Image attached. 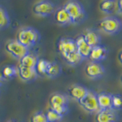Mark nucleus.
Listing matches in <instances>:
<instances>
[{"instance_id": "f257e3e1", "label": "nucleus", "mask_w": 122, "mask_h": 122, "mask_svg": "<svg viewBox=\"0 0 122 122\" xmlns=\"http://www.w3.org/2000/svg\"><path fill=\"white\" fill-rule=\"evenodd\" d=\"M16 40L25 47L30 49L39 43L41 34L32 27H23L18 31Z\"/></svg>"}, {"instance_id": "f03ea898", "label": "nucleus", "mask_w": 122, "mask_h": 122, "mask_svg": "<svg viewBox=\"0 0 122 122\" xmlns=\"http://www.w3.org/2000/svg\"><path fill=\"white\" fill-rule=\"evenodd\" d=\"M63 7L70 16L72 24H79L86 19V11L79 2L70 0L65 3Z\"/></svg>"}, {"instance_id": "7ed1b4c3", "label": "nucleus", "mask_w": 122, "mask_h": 122, "mask_svg": "<svg viewBox=\"0 0 122 122\" xmlns=\"http://www.w3.org/2000/svg\"><path fill=\"white\" fill-rule=\"evenodd\" d=\"M98 28L106 34H117L122 29V23L117 17L107 16L99 21Z\"/></svg>"}, {"instance_id": "20e7f679", "label": "nucleus", "mask_w": 122, "mask_h": 122, "mask_svg": "<svg viewBox=\"0 0 122 122\" xmlns=\"http://www.w3.org/2000/svg\"><path fill=\"white\" fill-rule=\"evenodd\" d=\"M33 12L39 17H47L56 11L55 4L48 0H41L34 3L33 5Z\"/></svg>"}, {"instance_id": "39448f33", "label": "nucleus", "mask_w": 122, "mask_h": 122, "mask_svg": "<svg viewBox=\"0 0 122 122\" xmlns=\"http://www.w3.org/2000/svg\"><path fill=\"white\" fill-rule=\"evenodd\" d=\"M79 103L84 110L89 113H98L100 111L98 104L97 94L94 91H88L86 95Z\"/></svg>"}, {"instance_id": "423d86ee", "label": "nucleus", "mask_w": 122, "mask_h": 122, "mask_svg": "<svg viewBox=\"0 0 122 122\" xmlns=\"http://www.w3.org/2000/svg\"><path fill=\"white\" fill-rule=\"evenodd\" d=\"M5 50L15 58L20 60L23 56L29 53V49L23 46L16 40H10L5 44Z\"/></svg>"}, {"instance_id": "0eeeda50", "label": "nucleus", "mask_w": 122, "mask_h": 122, "mask_svg": "<svg viewBox=\"0 0 122 122\" xmlns=\"http://www.w3.org/2000/svg\"><path fill=\"white\" fill-rule=\"evenodd\" d=\"M105 69L100 62L91 61L85 67V73L92 79H97L105 75Z\"/></svg>"}, {"instance_id": "6e6552de", "label": "nucleus", "mask_w": 122, "mask_h": 122, "mask_svg": "<svg viewBox=\"0 0 122 122\" xmlns=\"http://www.w3.org/2000/svg\"><path fill=\"white\" fill-rule=\"evenodd\" d=\"M57 48L60 53L63 57H66L70 53L77 51L76 50V41L70 37H62L60 38L57 44Z\"/></svg>"}, {"instance_id": "1a4fd4ad", "label": "nucleus", "mask_w": 122, "mask_h": 122, "mask_svg": "<svg viewBox=\"0 0 122 122\" xmlns=\"http://www.w3.org/2000/svg\"><path fill=\"white\" fill-rule=\"evenodd\" d=\"M89 89L79 84H73L68 89V94L70 97L75 99L76 101L80 102L86 96Z\"/></svg>"}, {"instance_id": "9d476101", "label": "nucleus", "mask_w": 122, "mask_h": 122, "mask_svg": "<svg viewBox=\"0 0 122 122\" xmlns=\"http://www.w3.org/2000/svg\"><path fill=\"white\" fill-rule=\"evenodd\" d=\"M108 48L105 46L100 44L92 47L89 58L92 61L99 62V61L105 60L107 57V56H108Z\"/></svg>"}, {"instance_id": "9b49d317", "label": "nucleus", "mask_w": 122, "mask_h": 122, "mask_svg": "<svg viewBox=\"0 0 122 122\" xmlns=\"http://www.w3.org/2000/svg\"><path fill=\"white\" fill-rule=\"evenodd\" d=\"M117 115L116 112L113 109L100 110L96 113L95 121L96 122H116Z\"/></svg>"}, {"instance_id": "f8f14e48", "label": "nucleus", "mask_w": 122, "mask_h": 122, "mask_svg": "<svg viewBox=\"0 0 122 122\" xmlns=\"http://www.w3.org/2000/svg\"><path fill=\"white\" fill-rule=\"evenodd\" d=\"M85 41L87 42L91 47L101 44V37L100 34L95 29H86L82 34Z\"/></svg>"}, {"instance_id": "ddd939ff", "label": "nucleus", "mask_w": 122, "mask_h": 122, "mask_svg": "<svg viewBox=\"0 0 122 122\" xmlns=\"http://www.w3.org/2000/svg\"><path fill=\"white\" fill-rule=\"evenodd\" d=\"M54 18L56 22L60 26H68L72 24L70 16L63 7L56 9L54 12Z\"/></svg>"}, {"instance_id": "4468645a", "label": "nucleus", "mask_w": 122, "mask_h": 122, "mask_svg": "<svg viewBox=\"0 0 122 122\" xmlns=\"http://www.w3.org/2000/svg\"><path fill=\"white\" fill-rule=\"evenodd\" d=\"M76 45V50L77 52L81 55L83 59H86L89 57V54L91 53L92 47L87 44V42L85 41L84 37L82 35H79L77 37V38L75 40Z\"/></svg>"}, {"instance_id": "2eb2a0df", "label": "nucleus", "mask_w": 122, "mask_h": 122, "mask_svg": "<svg viewBox=\"0 0 122 122\" xmlns=\"http://www.w3.org/2000/svg\"><path fill=\"white\" fill-rule=\"evenodd\" d=\"M18 70V76L25 82H29L34 81L38 76L35 69L26 68L19 65Z\"/></svg>"}, {"instance_id": "dca6fc26", "label": "nucleus", "mask_w": 122, "mask_h": 122, "mask_svg": "<svg viewBox=\"0 0 122 122\" xmlns=\"http://www.w3.org/2000/svg\"><path fill=\"white\" fill-rule=\"evenodd\" d=\"M112 94L108 92H101L97 94L98 104L100 110L112 108Z\"/></svg>"}, {"instance_id": "f3484780", "label": "nucleus", "mask_w": 122, "mask_h": 122, "mask_svg": "<svg viewBox=\"0 0 122 122\" xmlns=\"http://www.w3.org/2000/svg\"><path fill=\"white\" fill-rule=\"evenodd\" d=\"M68 98L63 93L54 92L53 93L49 98V104L51 108L58 105H68Z\"/></svg>"}, {"instance_id": "a211bd4d", "label": "nucleus", "mask_w": 122, "mask_h": 122, "mask_svg": "<svg viewBox=\"0 0 122 122\" xmlns=\"http://www.w3.org/2000/svg\"><path fill=\"white\" fill-rule=\"evenodd\" d=\"M38 60H39V58L36 55L29 52L20 60L19 65L26 68L35 69Z\"/></svg>"}, {"instance_id": "6ab92c4d", "label": "nucleus", "mask_w": 122, "mask_h": 122, "mask_svg": "<svg viewBox=\"0 0 122 122\" xmlns=\"http://www.w3.org/2000/svg\"><path fill=\"white\" fill-rule=\"evenodd\" d=\"M99 9L107 14H112L117 9V2L114 0H104L99 4Z\"/></svg>"}, {"instance_id": "aec40b11", "label": "nucleus", "mask_w": 122, "mask_h": 122, "mask_svg": "<svg viewBox=\"0 0 122 122\" xmlns=\"http://www.w3.org/2000/svg\"><path fill=\"white\" fill-rule=\"evenodd\" d=\"M62 72V67L56 62H50L49 67L46 72V76L49 78L54 79L58 77Z\"/></svg>"}, {"instance_id": "412c9836", "label": "nucleus", "mask_w": 122, "mask_h": 122, "mask_svg": "<svg viewBox=\"0 0 122 122\" xmlns=\"http://www.w3.org/2000/svg\"><path fill=\"white\" fill-rule=\"evenodd\" d=\"M1 73L5 79H11L18 76V70L14 65H6L3 67Z\"/></svg>"}, {"instance_id": "4be33fe9", "label": "nucleus", "mask_w": 122, "mask_h": 122, "mask_svg": "<svg viewBox=\"0 0 122 122\" xmlns=\"http://www.w3.org/2000/svg\"><path fill=\"white\" fill-rule=\"evenodd\" d=\"M11 19L8 11L4 6L0 5V29H5L9 26Z\"/></svg>"}, {"instance_id": "5701e85b", "label": "nucleus", "mask_w": 122, "mask_h": 122, "mask_svg": "<svg viewBox=\"0 0 122 122\" xmlns=\"http://www.w3.org/2000/svg\"><path fill=\"white\" fill-rule=\"evenodd\" d=\"M64 59L66 61V63L71 66H77V65L81 63L84 60L83 57L77 51L70 53V55L64 57Z\"/></svg>"}, {"instance_id": "b1692460", "label": "nucleus", "mask_w": 122, "mask_h": 122, "mask_svg": "<svg viewBox=\"0 0 122 122\" xmlns=\"http://www.w3.org/2000/svg\"><path fill=\"white\" fill-rule=\"evenodd\" d=\"M49 65H50V62L47 60H44V59L38 60L36 67H35V70L37 72V74L46 75V72L47 71Z\"/></svg>"}, {"instance_id": "393cba45", "label": "nucleus", "mask_w": 122, "mask_h": 122, "mask_svg": "<svg viewBox=\"0 0 122 122\" xmlns=\"http://www.w3.org/2000/svg\"><path fill=\"white\" fill-rule=\"evenodd\" d=\"M46 117H47V122H60L63 120V116L60 115L58 113H56L55 111L50 108L46 113Z\"/></svg>"}, {"instance_id": "a878e982", "label": "nucleus", "mask_w": 122, "mask_h": 122, "mask_svg": "<svg viewBox=\"0 0 122 122\" xmlns=\"http://www.w3.org/2000/svg\"><path fill=\"white\" fill-rule=\"evenodd\" d=\"M112 108L114 111L122 110V95H112Z\"/></svg>"}, {"instance_id": "bb28decb", "label": "nucleus", "mask_w": 122, "mask_h": 122, "mask_svg": "<svg viewBox=\"0 0 122 122\" xmlns=\"http://www.w3.org/2000/svg\"><path fill=\"white\" fill-rule=\"evenodd\" d=\"M30 122H47L46 114L41 111H38L31 116Z\"/></svg>"}, {"instance_id": "cd10ccee", "label": "nucleus", "mask_w": 122, "mask_h": 122, "mask_svg": "<svg viewBox=\"0 0 122 122\" xmlns=\"http://www.w3.org/2000/svg\"><path fill=\"white\" fill-rule=\"evenodd\" d=\"M117 5L118 12L122 13V0H119V1L117 2Z\"/></svg>"}, {"instance_id": "c85d7f7f", "label": "nucleus", "mask_w": 122, "mask_h": 122, "mask_svg": "<svg viewBox=\"0 0 122 122\" xmlns=\"http://www.w3.org/2000/svg\"><path fill=\"white\" fill-rule=\"evenodd\" d=\"M5 79L3 77V76H2V74L0 72V87H1V86L2 85V84L4 83V82L5 81Z\"/></svg>"}, {"instance_id": "c756f323", "label": "nucleus", "mask_w": 122, "mask_h": 122, "mask_svg": "<svg viewBox=\"0 0 122 122\" xmlns=\"http://www.w3.org/2000/svg\"><path fill=\"white\" fill-rule=\"evenodd\" d=\"M118 60H119L120 63L122 64V51H121L118 53Z\"/></svg>"}, {"instance_id": "7c9ffc66", "label": "nucleus", "mask_w": 122, "mask_h": 122, "mask_svg": "<svg viewBox=\"0 0 122 122\" xmlns=\"http://www.w3.org/2000/svg\"><path fill=\"white\" fill-rule=\"evenodd\" d=\"M8 122H18V121H9Z\"/></svg>"}, {"instance_id": "2f4dec72", "label": "nucleus", "mask_w": 122, "mask_h": 122, "mask_svg": "<svg viewBox=\"0 0 122 122\" xmlns=\"http://www.w3.org/2000/svg\"><path fill=\"white\" fill-rule=\"evenodd\" d=\"M121 83H122V76H121Z\"/></svg>"}]
</instances>
